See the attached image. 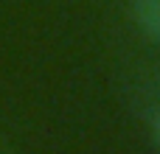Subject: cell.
I'll return each instance as SVG.
<instances>
[{
    "instance_id": "cell-1",
    "label": "cell",
    "mask_w": 160,
    "mask_h": 154,
    "mask_svg": "<svg viewBox=\"0 0 160 154\" xmlns=\"http://www.w3.org/2000/svg\"><path fill=\"white\" fill-rule=\"evenodd\" d=\"M132 17L138 28L160 45V0H135L132 3Z\"/></svg>"
},
{
    "instance_id": "cell-2",
    "label": "cell",
    "mask_w": 160,
    "mask_h": 154,
    "mask_svg": "<svg viewBox=\"0 0 160 154\" xmlns=\"http://www.w3.org/2000/svg\"><path fill=\"white\" fill-rule=\"evenodd\" d=\"M149 126H152V137H155V143H158V149H160V109L152 115V123Z\"/></svg>"
}]
</instances>
